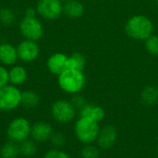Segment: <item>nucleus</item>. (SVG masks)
Listing matches in <instances>:
<instances>
[{
  "label": "nucleus",
  "instance_id": "nucleus-12",
  "mask_svg": "<svg viewBox=\"0 0 158 158\" xmlns=\"http://www.w3.org/2000/svg\"><path fill=\"white\" fill-rule=\"evenodd\" d=\"M19 60L17 47L8 42L0 43V64L5 67H12Z\"/></svg>",
  "mask_w": 158,
  "mask_h": 158
},
{
  "label": "nucleus",
  "instance_id": "nucleus-14",
  "mask_svg": "<svg viewBox=\"0 0 158 158\" xmlns=\"http://www.w3.org/2000/svg\"><path fill=\"white\" fill-rule=\"evenodd\" d=\"M79 112H80V117L91 118L98 123L104 120L106 117L105 109L100 106H96L93 104H86L81 110H79Z\"/></svg>",
  "mask_w": 158,
  "mask_h": 158
},
{
  "label": "nucleus",
  "instance_id": "nucleus-7",
  "mask_svg": "<svg viewBox=\"0 0 158 158\" xmlns=\"http://www.w3.org/2000/svg\"><path fill=\"white\" fill-rule=\"evenodd\" d=\"M19 30L24 39L31 41H39L44 32L42 21L35 17L24 16L19 24Z\"/></svg>",
  "mask_w": 158,
  "mask_h": 158
},
{
  "label": "nucleus",
  "instance_id": "nucleus-28",
  "mask_svg": "<svg viewBox=\"0 0 158 158\" xmlns=\"http://www.w3.org/2000/svg\"><path fill=\"white\" fill-rule=\"evenodd\" d=\"M8 83V69H6V67L0 64V89Z\"/></svg>",
  "mask_w": 158,
  "mask_h": 158
},
{
  "label": "nucleus",
  "instance_id": "nucleus-11",
  "mask_svg": "<svg viewBox=\"0 0 158 158\" xmlns=\"http://www.w3.org/2000/svg\"><path fill=\"white\" fill-rule=\"evenodd\" d=\"M54 133L52 125L46 121H37L31 125V138L36 143H44L50 141Z\"/></svg>",
  "mask_w": 158,
  "mask_h": 158
},
{
  "label": "nucleus",
  "instance_id": "nucleus-31",
  "mask_svg": "<svg viewBox=\"0 0 158 158\" xmlns=\"http://www.w3.org/2000/svg\"><path fill=\"white\" fill-rule=\"evenodd\" d=\"M157 150H158V141H157Z\"/></svg>",
  "mask_w": 158,
  "mask_h": 158
},
{
  "label": "nucleus",
  "instance_id": "nucleus-10",
  "mask_svg": "<svg viewBox=\"0 0 158 158\" xmlns=\"http://www.w3.org/2000/svg\"><path fill=\"white\" fill-rule=\"evenodd\" d=\"M118 140V130L113 125L104 126L99 132L96 143L97 146L104 150L112 148Z\"/></svg>",
  "mask_w": 158,
  "mask_h": 158
},
{
  "label": "nucleus",
  "instance_id": "nucleus-22",
  "mask_svg": "<svg viewBox=\"0 0 158 158\" xmlns=\"http://www.w3.org/2000/svg\"><path fill=\"white\" fill-rule=\"evenodd\" d=\"M16 19L15 12L8 7L0 8V23L3 25L8 26L11 25Z\"/></svg>",
  "mask_w": 158,
  "mask_h": 158
},
{
  "label": "nucleus",
  "instance_id": "nucleus-19",
  "mask_svg": "<svg viewBox=\"0 0 158 158\" xmlns=\"http://www.w3.org/2000/svg\"><path fill=\"white\" fill-rule=\"evenodd\" d=\"M19 146L20 155L26 158H31L34 156L38 151L37 143L30 138L21 142L20 143H19Z\"/></svg>",
  "mask_w": 158,
  "mask_h": 158
},
{
  "label": "nucleus",
  "instance_id": "nucleus-30",
  "mask_svg": "<svg viewBox=\"0 0 158 158\" xmlns=\"http://www.w3.org/2000/svg\"><path fill=\"white\" fill-rule=\"evenodd\" d=\"M62 3H65V2H67V1H69V0H60Z\"/></svg>",
  "mask_w": 158,
  "mask_h": 158
},
{
  "label": "nucleus",
  "instance_id": "nucleus-1",
  "mask_svg": "<svg viewBox=\"0 0 158 158\" xmlns=\"http://www.w3.org/2000/svg\"><path fill=\"white\" fill-rule=\"evenodd\" d=\"M86 78L81 70L67 69L57 76L59 88L69 94H79L85 86Z\"/></svg>",
  "mask_w": 158,
  "mask_h": 158
},
{
  "label": "nucleus",
  "instance_id": "nucleus-24",
  "mask_svg": "<svg viewBox=\"0 0 158 158\" xmlns=\"http://www.w3.org/2000/svg\"><path fill=\"white\" fill-rule=\"evenodd\" d=\"M145 48L152 55H158V36L151 35L145 40Z\"/></svg>",
  "mask_w": 158,
  "mask_h": 158
},
{
  "label": "nucleus",
  "instance_id": "nucleus-33",
  "mask_svg": "<svg viewBox=\"0 0 158 158\" xmlns=\"http://www.w3.org/2000/svg\"><path fill=\"white\" fill-rule=\"evenodd\" d=\"M77 158H81V157H77Z\"/></svg>",
  "mask_w": 158,
  "mask_h": 158
},
{
  "label": "nucleus",
  "instance_id": "nucleus-29",
  "mask_svg": "<svg viewBox=\"0 0 158 158\" xmlns=\"http://www.w3.org/2000/svg\"><path fill=\"white\" fill-rule=\"evenodd\" d=\"M36 14L37 12H36L35 7H27L24 12V16H27V17H35Z\"/></svg>",
  "mask_w": 158,
  "mask_h": 158
},
{
  "label": "nucleus",
  "instance_id": "nucleus-8",
  "mask_svg": "<svg viewBox=\"0 0 158 158\" xmlns=\"http://www.w3.org/2000/svg\"><path fill=\"white\" fill-rule=\"evenodd\" d=\"M35 9L41 18L55 20L63 14V3L60 0H38Z\"/></svg>",
  "mask_w": 158,
  "mask_h": 158
},
{
  "label": "nucleus",
  "instance_id": "nucleus-6",
  "mask_svg": "<svg viewBox=\"0 0 158 158\" xmlns=\"http://www.w3.org/2000/svg\"><path fill=\"white\" fill-rule=\"evenodd\" d=\"M50 112L56 122L59 124H69L75 119L77 109L70 101L60 99L53 103Z\"/></svg>",
  "mask_w": 158,
  "mask_h": 158
},
{
  "label": "nucleus",
  "instance_id": "nucleus-18",
  "mask_svg": "<svg viewBox=\"0 0 158 158\" xmlns=\"http://www.w3.org/2000/svg\"><path fill=\"white\" fill-rule=\"evenodd\" d=\"M20 156L19 143L8 141L5 143L0 148L1 158H19Z\"/></svg>",
  "mask_w": 158,
  "mask_h": 158
},
{
  "label": "nucleus",
  "instance_id": "nucleus-21",
  "mask_svg": "<svg viewBox=\"0 0 158 158\" xmlns=\"http://www.w3.org/2000/svg\"><path fill=\"white\" fill-rule=\"evenodd\" d=\"M141 99L143 103L147 106L156 104L158 101V89L155 86L145 87L141 94Z\"/></svg>",
  "mask_w": 158,
  "mask_h": 158
},
{
  "label": "nucleus",
  "instance_id": "nucleus-25",
  "mask_svg": "<svg viewBox=\"0 0 158 158\" xmlns=\"http://www.w3.org/2000/svg\"><path fill=\"white\" fill-rule=\"evenodd\" d=\"M50 142L56 148L62 147L66 143V136L62 132H54L50 139Z\"/></svg>",
  "mask_w": 158,
  "mask_h": 158
},
{
  "label": "nucleus",
  "instance_id": "nucleus-16",
  "mask_svg": "<svg viewBox=\"0 0 158 158\" xmlns=\"http://www.w3.org/2000/svg\"><path fill=\"white\" fill-rule=\"evenodd\" d=\"M84 13V6L78 0H69L63 3V14L70 19H79Z\"/></svg>",
  "mask_w": 158,
  "mask_h": 158
},
{
  "label": "nucleus",
  "instance_id": "nucleus-3",
  "mask_svg": "<svg viewBox=\"0 0 158 158\" xmlns=\"http://www.w3.org/2000/svg\"><path fill=\"white\" fill-rule=\"evenodd\" d=\"M152 21L143 15H136L131 17L126 23V33L134 40L143 41L150 37L153 33Z\"/></svg>",
  "mask_w": 158,
  "mask_h": 158
},
{
  "label": "nucleus",
  "instance_id": "nucleus-26",
  "mask_svg": "<svg viewBox=\"0 0 158 158\" xmlns=\"http://www.w3.org/2000/svg\"><path fill=\"white\" fill-rule=\"evenodd\" d=\"M43 158H70L69 156V155L66 153V152H64V151H62V150H60L59 148H53V149H50V150H48L45 154H44V157Z\"/></svg>",
  "mask_w": 158,
  "mask_h": 158
},
{
  "label": "nucleus",
  "instance_id": "nucleus-13",
  "mask_svg": "<svg viewBox=\"0 0 158 158\" xmlns=\"http://www.w3.org/2000/svg\"><path fill=\"white\" fill-rule=\"evenodd\" d=\"M68 56L63 53H55L51 55L46 62L47 69L54 75H59L67 69Z\"/></svg>",
  "mask_w": 158,
  "mask_h": 158
},
{
  "label": "nucleus",
  "instance_id": "nucleus-27",
  "mask_svg": "<svg viewBox=\"0 0 158 158\" xmlns=\"http://www.w3.org/2000/svg\"><path fill=\"white\" fill-rule=\"evenodd\" d=\"M71 104L74 106V107L77 109V110H81L87 103H86V100L85 98L82 96V95H80V94H74L73 97L71 98Z\"/></svg>",
  "mask_w": 158,
  "mask_h": 158
},
{
  "label": "nucleus",
  "instance_id": "nucleus-2",
  "mask_svg": "<svg viewBox=\"0 0 158 158\" xmlns=\"http://www.w3.org/2000/svg\"><path fill=\"white\" fill-rule=\"evenodd\" d=\"M100 130L99 123L88 118L80 117L74 124L75 136L78 141L84 145L96 142Z\"/></svg>",
  "mask_w": 158,
  "mask_h": 158
},
{
  "label": "nucleus",
  "instance_id": "nucleus-34",
  "mask_svg": "<svg viewBox=\"0 0 158 158\" xmlns=\"http://www.w3.org/2000/svg\"><path fill=\"white\" fill-rule=\"evenodd\" d=\"M0 38H1V35H0Z\"/></svg>",
  "mask_w": 158,
  "mask_h": 158
},
{
  "label": "nucleus",
  "instance_id": "nucleus-4",
  "mask_svg": "<svg viewBox=\"0 0 158 158\" xmlns=\"http://www.w3.org/2000/svg\"><path fill=\"white\" fill-rule=\"evenodd\" d=\"M31 124L30 120L23 117H18L13 118L7 125L6 134L9 141L16 143L29 139L31 137Z\"/></svg>",
  "mask_w": 158,
  "mask_h": 158
},
{
  "label": "nucleus",
  "instance_id": "nucleus-9",
  "mask_svg": "<svg viewBox=\"0 0 158 158\" xmlns=\"http://www.w3.org/2000/svg\"><path fill=\"white\" fill-rule=\"evenodd\" d=\"M16 47L19 59L24 63H31L35 61L40 55V47L35 41L24 39L19 42Z\"/></svg>",
  "mask_w": 158,
  "mask_h": 158
},
{
  "label": "nucleus",
  "instance_id": "nucleus-32",
  "mask_svg": "<svg viewBox=\"0 0 158 158\" xmlns=\"http://www.w3.org/2000/svg\"><path fill=\"white\" fill-rule=\"evenodd\" d=\"M156 2H157V3H158V0H156Z\"/></svg>",
  "mask_w": 158,
  "mask_h": 158
},
{
  "label": "nucleus",
  "instance_id": "nucleus-20",
  "mask_svg": "<svg viewBox=\"0 0 158 158\" xmlns=\"http://www.w3.org/2000/svg\"><path fill=\"white\" fill-rule=\"evenodd\" d=\"M86 65V59L84 56L81 53H73L70 56H68L67 60V69L83 70Z\"/></svg>",
  "mask_w": 158,
  "mask_h": 158
},
{
  "label": "nucleus",
  "instance_id": "nucleus-15",
  "mask_svg": "<svg viewBox=\"0 0 158 158\" xmlns=\"http://www.w3.org/2000/svg\"><path fill=\"white\" fill-rule=\"evenodd\" d=\"M28 79L27 69L20 65H14L8 69V81L9 83L17 87L24 84Z\"/></svg>",
  "mask_w": 158,
  "mask_h": 158
},
{
  "label": "nucleus",
  "instance_id": "nucleus-5",
  "mask_svg": "<svg viewBox=\"0 0 158 158\" xmlns=\"http://www.w3.org/2000/svg\"><path fill=\"white\" fill-rule=\"evenodd\" d=\"M22 92L10 83L0 89V111L11 112L21 106Z\"/></svg>",
  "mask_w": 158,
  "mask_h": 158
},
{
  "label": "nucleus",
  "instance_id": "nucleus-17",
  "mask_svg": "<svg viewBox=\"0 0 158 158\" xmlns=\"http://www.w3.org/2000/svg\"><path fill=\"white\" fill-rule=\"evenodd\" d=\"M40 104V97L37 93L31 90H26L22 92L21 106L28 109H33Z\"/></svg>",
  "mask_w": 158,
  "mask_h": 158
},
{
  "label": "nucleus",
  "instance_id": "nucleus-23",
  "mask_svg": "<svg viewBox=\"0 0 158 158\" xmlns=\"http://www.w3.org/2000/svg\"><path fill=\"white\" fill-rule=\"evenodd\" d=\"M100 152L98 146L91 144H85L81 151V158H99Z\"/></svg>",
  "mask_w": 158,
  "mask_h": 158
}]
</instances>
